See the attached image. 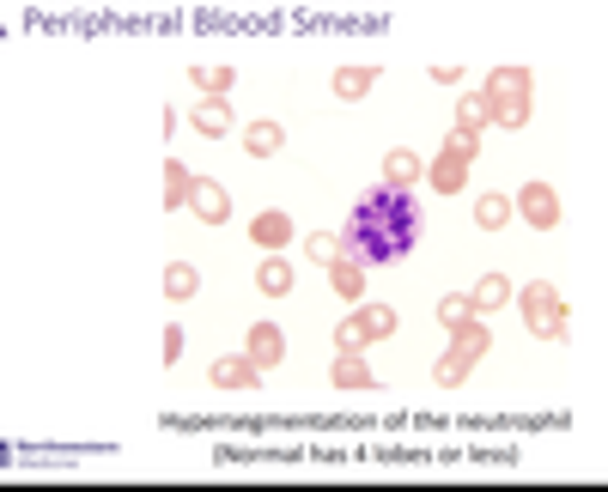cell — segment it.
<instances>
[{"mask_svg": "<svg viewBox=\"0 0 608 492\" xmlns=\"http://www.w3.org/2000/svg\"><path fill=\"white\" fill-rule=\"evenodd\" d=\"M420 201L408 189H390V183H377L353 201L347 213V243L341 250L359 262V268H390L402 256H414V243H420Z\"/></svg>", "mask_w": 608, "mask_h": 492, "instance_id": "cell-1", "label": "cell"}, {"mask_svg": "<svg viewBox=\"0 0 608 492\" xmlns=\"http://www.w3.org/2000/svg\"><path fill=\"white\" fill-rule=\"evenodd\" d=\"M487 347H493V335H487V322H481V316H475V322H463V328H450V353H444V359H438V371H432V377H438V389H456V383H463V377L475 371V359H481Z\"/></svg>", "mask_w": 608, "mask_h": 492, "instance_id": "cell-2", "label": "cell"}, {"mask_svg": "<svg viewBox=\"0 0 608 492\" xmlns=\"http://www.w3.org/2000/svg\"><path fill=\"white\" fill-rule=\"evenodd\" d=\"M517 304H523L529 335H542V341H560V335H566V298H560L548 280H529V286L517 292Z\"/></svg>", "mask_w": 608, "mask_h": 492, "instance_id": "cell-3", "label": "cell"}, {"mask_svg": "<svg viewBox=\"0 0 608 492\" xmlns=\"http://www.w3.org/2000/svg\"><path fill=\"white\" fill-rule=\"evenodd\" d=\"M475 146H481V134H463V128L444 140V152L432 158V171H426L438 195H456V189L469 183V158H475Z\"/></svg>", "mask_w": 608, "mask_h": 492, "instance_id": "cell-4", "label": "cell"}, {"mask_svg": "<svg viewBox=\"0 0 608 492\" xmlns=\"http://www.w3.org/2000/svg\"><path fill=\"white\" fill-rule=\"evenodd\" d=\"M511 207L536 225V231H548V225H560V195L548 189V183H523V195H511Z\"/></svg>", "mask_w": 608, "mask_h": 492, "instance_id": "cell-5", "label": "cell"}, {"mask_svg": "<svg viewBox=\"0 0 608 492\" xmlns=\"http://www.w3.org/2000/svg\"><path fill=\"white\" fill-rule=\"evenodd\" d=\"M481 98L487 104H529V73L523 67H493V79H487Z\"/></svg>", "mask_w": 608, "mask_h": 492, "instance_id": "cell-6", "label": "cell"}, {"mask_svg": "<svg viewBox=\"0 0 608 492\" xmlns=\"http://www.w3.org/2000/svg\"><path fill=\"white\" fill-rule=\"evenodd\" d=\"M256 377H262V365H256L250 353H225V359H213V383H219V389H256Z\"/></svg>", "mask_w": 608, "mask_h": 492, "instance_id": "cell-7", "label": "cell"}, {"mask_svg": "<svg viewBox=\"0 0 608 492\" xmlns=\"http://www.w3.org/2000/svg\"><path fill=\"white\" fill-rule=\"evenodd\" d=\"M244 353H250L262 371H274V365L286 359V335H280L274 322H256V328H250V341H244Z\"/></svg>", "mask_w": 608, "mask_h": 492, "instance_id": "cell-8", "label": "cell"}, {"mask_svg": "<svg viewBox=\"0 0 608 492\" xmlns=\"http://www.w3.org/2000/svg\"><path fill=\"white\" fill-rule=\"evenodd\" d=\"M250 243H262V250H286L292 243V219L274 207V213H256L250 219Z\"/></svg>", "mask_w": 608, "mask_h": 492, "instance_id": "cell-9", "label": "cell"}, {"mask_svg": "<svg viewBox=\"0 0 608 492\" xmlns=\"http://www.w3.org/2000/svg\"><path fill=\"white\" fill-rule=\"evenodd\" d=\"M189 207H195V213H201L207 225H225V213H232V201H225V189H219V183H207V177L195 183V195H189Z\"/></svg>", "mask_w": 608, "mask_h": 492, "instance_id": "cell-10", "label": "cell"}, {"mask_svg": "<svg viewBox=\"0 0 608 492\" xmlns=\"http://www.w3.org/2000/svg\"><path fill=\"white\" fill-rule=\"evenodd\" d=\"M384 183H390V189H414V183H420V158H414L408 146L384 152Z\"/></svg>", "mask_w": 608, "mask_h": 492, "instance_id": "cell-11", "label": "cell"}, {"mask_svg": "<svg viewBox=\"0 0 608 492\" xmlns=\"http://www.w3.org/2000/svg\"><path fill=\"white\" fill-rule=\"evenodd\" d=\"M286 146V128L280 122H250L244 128V152H256V158H274Z\"/></svg>", "mask_w": 608, "mask_h": 492, "instance_id": "cell-12", "label": "cell"}, {"mask_svg": "<svg viewBox=\"0 0 608 492\" xmlns=\"http://www.w3.org/2000/svg\"><path fill=\"white\" fill-rule=\"evenodd\" d=\"M517 292H511V280L505 274H487L475 292H469V304H475V316H487V310H499V304H511Z\"/></svg>", "mask_w": 608, "mask_h": 492, "instance_id": "cell-13", "label": "cell"}, {"mask_svg": "<svg viewBox=\"0 0 608 492\" xmlns=\"http://www.w3.org/2000/svg\"><path fill=\"white\" fill-rule=\"evenodd\" d=\"M329 377H335V389H377V377H371V365H365L359 353H341Z\"/></svg>", "mask_w": 608, "mask_h": 492, "instance_id": "cell-14", "label": "cell"}, {"mask_svg": "<svg viewBox=\"0 0 608 492\" xmlns=\"http://www.w3.org/2000/svg\"><path fill=\"white\" fill-rule=\"evenodd\" d=\"M189 79H195L207 98H225V92H232V67H225V61H195Z\"/></svg>", "mask_w": 608, "mask_h": 492, "instance_id": "cell-15", "label": "cell"}, {"mask_svg": "<svg viewBox=\"0 0 608 492\" xmlns=\"http://www.w3.org/2000/svg\"><path fill=\"white\" fill-rule=\"evenodd\" d=\"M195 183H201V177H189V171H183L177 158H165V201H159V207H189Z\"/></svg>", "mask_w": 608, "mask_h": 492, "instance_id": "cell-16", "label": "cell"}, {"mask_svg": "<svg viewBox=\"0 0 608 492\" xmlns=\"http://www.w3.org/2000/svg\"><path fill=\"white\" fill-rule=\"evenodd\" d=\"M353 322H359V335H365V341H384V335H396V310H390V304H365Z\"/></svg>", "mask_w": 608, "mask_h": 492, "instance_id": "cell-17", "label": "cell"}, {"mask_svg": "<svg viewBox=\"0 0 608 492\" xmlns=\"http://www.w3.org/2000/svg\"><path fill=\"white\" fill-rule=\"evenodd\" d=\"M511 213H517V207H511V195H499V189H487V195L475 201V225H481V231H499Z\"/></svg>", "mask_w": 608, "mask_h": 492, "instance_id": "cell-18", "label": "cell"}, {"mask_svg": "<svg viewBox=\"0 0 608 492\" xmlns=\"http://www.w3.org/2000/svg\"><path fill=\"white\" fill-rule=\"evenodd\" d=\"M493 122V104L481 98V92H469V98H456V128H463V134H481Z\"/></svg>", "mask_w": 608, "mask_h": 492, "instance_id": "cell-19", "label": "cell"}, {"mask_svg": "<svg viewBox=\"0 0 608 492\" xmlns=\"http://www.w3.org/2000/svg\"><path fill=\"white\" fill-rule=\"evenodd\" d=\"M189 122H195L201 134H225V128H232V110H225L219 98H201V104L189 110Z\"/></svg>", "mask_w": 608, "mask_h": 492, "instance_id": "cell-20", "label": "cell"}, {"mask_svg": "<svg viewBox=\"0 0 608 492\" xmlns=\"http://www.w3.org/2000/svg\"><path fill=\"white\" fill-rule=\"evenodd\" d=\"M377 86V67H341L335 73V98H365Z\"/></svg>", "mask_w": 608, "mask_h": 492, "instance_id": "cell-21", "label": "cell"}, {"mask_svg": "<svg viewBox=\"0 0 608 492\" xmlns=\"http://www.w3.org/2000/svg\"><path fill=\"white\" fill-rule=\"evenodd\" d=\"M438 322H444V328H463V322H475L469 292H444V298H438Z\"/></svg>", "mask_w": 608, "mask_h": 492, "instance_id": "cell-22", "label": "cell"}, {"mask_svg": "<svg viewBox=\"0 0 608 492\" xmlns=\"http://www.w3.org/2000/svg\"><path fill=\"white\" fill-rule=\"evenodd\" d=\"M329 280H335V292H341V298H359V292H365V268H359L353 256H341V262L329 268Z\"/></svg>", "mask_w": 608, "mask_h": 492, "instance_id": "cell-23", "label": "cell"}, {"mask_svg": "<svg viewBox=\"0 0 608 492\" xmlns=\"http://www.w3.org/2000/svg\"><path fill=\"white\" fill-rule=\"evenodd\" d=\"M262 292H274V298L292 292V262H286V256H268V262H262Z\"/></svg>", "mask_w": 608, "mask_h": 492, "instance_id": "cell-24", "label": "cell"}, {"mask_svg": "<svg viewBox=\"0 0 608 492\" xmlns=\"http://www.w3.org/2000/svg\"><path fill=\"white\" fill-rule=\"evenodd\" d=\"M195 286H201V280H195L189 262H171V268H165V292H171V298H195Z\"/></svg>", "mask_w": 608, "mask_h": 492, "instance_id": "cell-25", "label": "cell"}, {"mask_svg": "<svg viewBox=\"0 0 608 492\" xmlns=\"http://www.w3.org/2000/svg\"><path fill=\"white\" fill-rule=\"evenodd\" d=\"M304 256H311V262H323V268H335V262H341V237H329V231H317L311 243H304Z\"/></svg>", "mask_w": 608, "mask_h": 492, "instance_id": "cell-26", "label": "cell"}, {"mask_svg": "<svg viewBox=\"0 0 608 492\" xmlns=\"http://www.w3.org/2000/svg\"><path fill=\"white\" fill-rule=\"evenodd\" d=\"M493 122L499 128H523L529 122V104H493Z\"/></svg>", "mask_w": 608, "mask_h": 492, "instance_id": "cell-27", "label": "cell"}, {"mask_svg": "<svg viewBox=\"0 0 608 492\" xmlns=\"http://www.w3.org/2000/svg\"><path fill=\"white\" fill-rule=\"evenodd\" d=\"M335 347H341V353H359V347H365V335H359V322H353V316L335 328Z\"/></svg>", "mask_w": 608, "mask_h": 492, "instance_id": "cell-28", "label": "cell"}, {"mask_svg": "<svg viewBox=\"0 0 608 492\" xmlns=\"http://www.w3.org/2000/svg\"><path fill=\"white\" fill-rule=\"evenodd\" d=\"M432 79H438V86H450V79H463V61H432Z\"/></svg>", "mask_w": 608, "mask_h": 492, "instance_id": "cell-29", "label": "cell"}, {"mask_svg": "<svg viewBox=\"0 0 608 492\" xmlns=\"http://www.w3.org/2000/svg\"><path fill=\"white\" fill-rule=\"evenodd\" d=\"M183 359V328H165V365Z\"/></svg>", "mask_w": 608, "mask_h": 492, "instance_id": "cell-30", "label": "cell"}]
</instances>
